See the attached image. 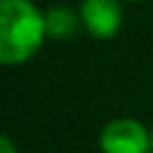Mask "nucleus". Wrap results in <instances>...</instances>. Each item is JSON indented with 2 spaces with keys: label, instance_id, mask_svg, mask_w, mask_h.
Returning <instances> with one entry per match:
<instances>
[{
  "label": "nucleus",
  "instance_id": "2",
  "mask_svg": "<svg viewBox=\"0 0 153 153\" xmlns=\"http://www.w3.org/2000/svg\"><path fill=\"white\" fill-rule=\"evenodd\" d=\"M100 148L103 153H151V129L131 117L112 120L100 131Z\"/></svg>",
  "mask_w": 153,
  "mask_h": 153
},
{
  "label": "nucleus",
  "instance_id": "1",
  "mask_svg": "<svg viewBox=\"0 0 153 153\" xmlns=\"http://www.w3.org/2000/svg\"><path fill=\"white\" fill-rule=\"evenodd\" d=\"M45 38V12H41L31 0H0L2 65H19L31 60Z\"/></svg>",
  "mask_w": 153,
  "mask_h": 153
},
{
  "label": "nucleus",
  "instance_id": "5",
  "mask_svg": "<svg viewBox=\"0 0 153 153\" xmlns=\"http://www.w3.org/2000/svg\"><path fill=\"white\" fill-rule=\"evenodd\" d=\"M0 153H19V151L14 148V143H12L10 136H2L0 139Z\"/></svg>",
  "mask_w": 153,
  "mask_h": 153
},
{
  "label": "nucleus",
  "instance_id": "7",
  "mask_svg": "<svg viewBox=\"0 0 153 153\" xmlns=\"http://www.w3.org/2000/svg\"><path fill=\"white\" fill-rule=\"evenodd\" d=\"M151 153H153V151H151Z\"/></svg>",
  "mask_w": 153,
  "mask_h": 153
},
{
  "label": "nucleus",
  "instance_id": "4",
  "mask_svg": "<svg viewBox=\"0 0 153 153\" xmlns=\"http://www.w3.org/2000/svg\"><path fill=\"white\" fill-rule=\"evenodd\" d=\"M81 24V14L69 5H53L45 10V31L48 38H67Z\"/></svg>",
  "mask_w": 153,
  "mask_h": 153
},
{
  "label": "nucleus",
  "instance_id": "6",
  "mask_svg": "<svg viewBox=\"0 0 153 153\" xmlns=\"http://www.w3.org/2000/svg\"><path fill=\"white\" fill-rule=\"evenodd\" d=\"M151 151H153V127H151Z\"/></svg>",
  "mask_w": 153,
  "mask_h": 153
},
{
  "label": "nucleus",
  "instance_id": "3",
  "mask_svg": "<svg viewBox=\"0 0 153 153\" xmlns=\"http://www.w3.org/2000/svg\"><path fill=\"white\" fill-rule=\"evenodd\" d=\"M79 14L81 26L96 38H112L122 26L120 0H84Z\"/></svg>",
  "mask_w": 153,
  "mask_h": 153
}]
</instances>
